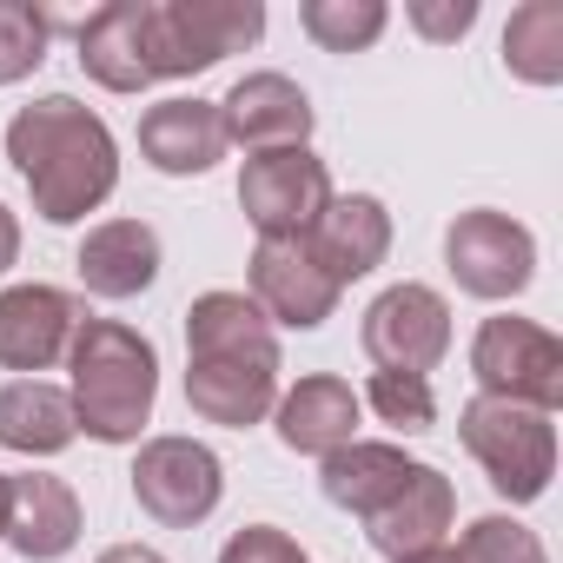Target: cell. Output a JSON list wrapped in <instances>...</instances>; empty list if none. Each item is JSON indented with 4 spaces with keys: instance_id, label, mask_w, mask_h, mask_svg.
Returning a JSON list of instances; mask_svg holds the SVG:
<instances>
[{
    "instance_id": "cell-9",
    "label": "cell",
    "mask_w": 563,
    "mask_h": 563,
    "mask_svg": "<svg viewBox=\"0 0 563 563\" xmlns=\"http://www.w3.org/2000/svg\"><path fill=\"white\" fill-rule=\"evenodd\" d=\"M358 345H365V358L378 372H418V378H431L444 365V352H451V306H444V292L418 286V278L385 286L365 306Z\"/></svg>"
},
{
    "instance_id": "cell-4",
    "label": "cell",
    "mask_w": 563,
    "mask_h": 563,
    "mask_svg": "<svg viewBox=\"0 0 563 563\" xmlns=\"http://www.w3.org/2000/svg\"><path fill=\"white\" fill-rule=\"evenodd\" d=\"M258 34H265V8H258V0H146L153 80L206 74L225 54L258 47Z\"/></svg>"
},
{
    "instance_id": "cell-32",
    "label": "cell",
    "mask_w": 563,
    "mask_h": 563,
    "mask_svg": "<svg viewBox=\"0 0 563 563\" xmlns=\"http://www.w3.org/2000/svg\"><path fill=\"white\" fill-rule=\"evenodd\" d=\"M93 563H166L153 543H113V550H100Z\"/></svg>"
},
{
    "instance_id": "cell-22",
    "label": "cell",
    "mask_w": 563,
    "mask_h": 563,
    "mask_svg": "<svg viewBox=\"0 0 563 563\" xmlns=\"http://www.w3.org/2000/svg\"><path fill=\"white\" fill-rule=\"evenodd\" d=\"M186 358H278V332L245 292H199L186 306Z\"/></svg>"
},
{
    "instance_id": "cell-28",
    "label": "cell",
    "mask_w": 563,
    "mask_h": 563,
    "mask_svg": "<svg viewBox=\"0 0 563 563\" xmlns=\"http://www.w3.org/2000/svg\"><path fill=\"white\" fill-rule=\"evenodd\" d=\"M457 563H550V550H543V537L530 530V523H517V517H504V510H490V517H477L464 537H457V550H451Z\"/></svg>"
},
{
    "instance_id": "cell-2",
    "label": "cell",
    "mask_w": 563,
    "mask_h": 563,
    "mask_svg": "<svg viewBox=\"0 0 563 563\" xmlns=\"http://www.w3.org/2000/svg\"><path fill=\"white\" fill-rule=\"evenodd\" d=\"M67 398H74V424L93 444H140V431L153 424L159 405V352L146 332L120 325V319H80L74 345H67Z\"/></svg>"
},
{
    "instance_id": "cell-10",
    "label": "cell",
    "mask_w": 563,
    "mask_h": 563,
    "mask_svg": "<svg viewBox=\"0 0 563 563\" xmlns=\"http://www.w3.org/2000/svg\"><path fill=\"white\" fill-rule=\"evenodd\" d=\"M245 278H252V306L265 312V325L278 332H319L332 312H339V278L312 258V245L306 239H258L252 245V265H245Z\"/></svg>"
},
{
    "instance_id": "cell-13",
    "label": "cell",
    "mask_w": 563,
    "mask_h": 563,
    "mask_svg": "<svg viewBox=\"0 0 563 563\" xmlns=\"http://www.w3.org/2000/svg\"><path fill=\"white\" fill-rule=\"evenodd\" d=\"M451 523H457V490H451V477H444L438 464H411V477L365 517V537H372L378 556L398 563V556L444 550Z\"/></svg>"
},
{
    "instance_id": "cell-21",
    "label": "cell",
    "mask_w": 563,
    "mask_h": 563,
    "mask_svg": "<svg viewBox=\"0 0 563 563\" xmlns=\"http://www.w3.org/2000/svg\"><path fill=\"white\" fill-rule=\"evenodd\" d=\"M80 438L74 424V398L47 378H14L0 385V451H21V457H60Z\"/></svg>"
},
{
    "instance_id": "cell-7",
    "label": "cell",
    "mask_w": 563,
    "mask_h": 563,
    "mask_svg": "<svg viewBox=\"0 0 563 563\" xmlns=\"http://www.w3.org/2000/svg\"><path fill=\"white\" fill-rule=\"evenodd\" d=\"M239 206L258 239H306L319 212L332 206V173L312 146H278V153H245L239 173Z\"/></svg>"
},
{
    "instance_id": "cell-17",
    "label": "cell",
    "mask_w": 563,
    "mask_h": 563,
    "mask_svg": "<svg viewBox=\"0 0 563 563\" xmlns=\"http://www.w3.org/2000/svg\"><path fill=\"white\" fill-rule=\"evenodd\" d=\"M27 563H60L74 543H80V497L67 477H47V471H21L8 477V523H0Z\"/></svg>"
},
{
    "instance_id": "cell-30",
    "label": "cell",
    "mask_w": 563,
    "mask_h": 563,
    "mask_svg": "<svg viewBox=\"0 0 563 563\" xmlns=\"http://www.w3.org/2000/svg\"><path fill=\"white\" fill-rule=\"evenodd\" d=\"M405 21L424 34V41H464L471 27H477V0H411L405 8Z\"/></svg>"
},
{
    "instance_id": "cell-33",
    "label": "cell",
    "mask_w": 563,
    "mask_h": 563,
    "mask_svg": "<svg viewBox=\"0 0 563 563\" xmlns=\"http://www.w3.org/2000/svg\"><path fill=\"white\" fill-rule=\"evenodd\" d=\"M398 563H457L451 550H424V556H398Z\"/></svg>"
},
{
    "instance_id": "cell-19",
    "label": "cell",
    "mask_w": 563,
    "mask_h": 563,
    "mask_svg": "<svg viewBox=\"0 0 563 563\" xmlns=\"http://www.w3.org/2000/svg\"><path fill=\"white\" fill-rule=\"evenodd\" d=\"M74 272L93 299H140L159 278V232L146 219H100L80 239Z\"/></svg>"
},
{
    "instance_id": "cell-34",
    "label": "cell",
    "mask_w": 563,
    "mask_h": 563,
    "mask_svg": "<svg viewBox=\"0 0 563 563\" xmlns=\"http://www.w3.org/2000/svg\"><path fill=\"white\" fill-rule=\"evenodd\" d=\"M0 523H8V471H0Z\"/></svg>"
},
{
    "instance_id": "cell-6",
    "label": "cell",
    "mask_w": 563,
    "mask_h": 563,
    "mask_svg": "<svg viewBox=\"0 0 563 563\" xmlns=\"http://www.w3.org/2000/svg\"><path fill=\"white\" fill-rule=\"evenodd\" d=\"M444 265L457 278V292H471L484 306H504V299H517L537 278V239L510 212L471 206V212H457L444 225Z\"/></svg>"
},
{
    "instance_id": "cell-5",
    "label": "cell",
    "mask_w": 563,
    "mask_h": 563,
    "mask_svg": "<svg viewBox=\"0 0 563 563\" xmlns=\"http://www.w3.org/2000/svg\"><path fill=\"white\" fill-rule=\"evenodd\" d=\"M471 378L484 398H510V405H530V411H550L563 405V339L543 332L537 319H484L477 339H471Z\"/></svg>"
},
{
    "instance_id": "cell-29",
    "label": "cell",
    "mask_w": 563,
    "mask_h": 563,
    "mask_svg": "<svg viewBox=\"0 0 563 563\" xmlns=\"http://www.w3.org/2000/svg\"><path fill=\"white\" fill-rule=\"evenodd\" d=\"M219 563H306V550H299L292 530H278V523H245V530L225 537Z\"/></svg>"
},
{
    "instance_id": "cell-11",
    "label": "cell",
    "mask_w": 563,
    "mask_h": 563,
    "mask_svg": "<svg viewBox=\"0 0 563 563\" xmlns=\"http://www.w3.org/2000/svg\"><path fill=\"white\" fill-rule=\"evenodd\" d=\"M219 120H225V146H245V153H278V146H306L319 113L306 100V87L292 74H245L232 80V93L219 100Z\"/></svg>"
},
{
    "instance_id": "cell-14",
    "label": "cell",
    "mask_w": 563,
    "mask_h": 563,
    "mask_svg": "<svg viewBox=\"0 0 563 563\" xmlns=\"http://www.w3.org/2000/svg\"><path fill=\"white\" fill-rule=\"evenodd\" d=\"M140 153L153 173L166 179H192V173H212L225 159V120H219V100H199V93H173L159 107L140 113Z\"/></svg>"
},
{
    "instance_id": "cell-8",
    "label": "cell",
    "mask_w": 563,
    "mask_h": 563,
    "mask_svg": "<svg viewBox=\"0 0 563 563\" xmlns=\"http://www.w3.org/2000/svg\"><path fill=\"white\" fill-rule=\"evenodd\" d=\"M133 497L153 523L166 530H192L219 510L225 497V464L212 444L199 438H146L133 457Z\"/></svg>"
},
{
    "instance_id": "cell-15",
    "label": "cell",
    "mask_w": 563,
    "mask_h": 563,
    "mask_svg": "<svg viewBox=\"0 0 563 563\" xmlns=\"http://www.w3.org/2000/svg\"><path fill=\"white\" fill-rule=\"evenodd\" d=\"M278 372L286 358H186V405L192 418L225 431L265 424L278 405Z\"/></svg>"
},
{
    "instance_id": "cell-18",
    "label": "cell",
    "mask_w": 563,
    "mask_h": 563,
    "mask_svg": "<svg viewBox=\"0 0 563 563\" xmlns=\"http://www.w3.org/2000/svg\"><path fill=\"white\" fill-rule=\"evenodd\" d=\"M312 258L339 278V286H352V278H372L391 252V212L385 199L372 192H332V206L319 212V225L306 232Z\"/></svg>"
},
{
    "instance_id": "cell-24",
    "label": "cell",
    "mask_w": 563,
    "mask_h": 563,
    "mask_svg": "<svg viewBox=\"0 0 563 563\" xmlns=\"http://www.w3.org/2000/svg\"><path fill=\"white\" fill-rule=\"evenodd\" d=\"M504 67L523 87H556L563 80V0H523L504 27Z\"/></svg>"
},
{
    "instance_id": "cell-20",
    "label": "cell",
    "mask_w": 563,
    "mask_h": 563,
    "mask_svg": "<svg viewBox=\"0 0 563 563\" xmlns=\"http://www.w3.org/2000/svg\"><path fill=\"white\" fill-rule=\"evenodd\" d=\"M80 67L107 93H146L153 87V47H146V0H107L80 27Z\"/></svg>"
},
{
    "instance_id": "cell-3",
    "label": "cell",
    "mask_w": 563,
    "mask_h": 563,
    "mask_svg": "<svg viewBox=\"0 0 563 563\" xmlns=\"http://www.w3.org/2000/svg\"><path fill=\"white\" fill-rule=\"evenodd\" d=\"M457 438L484 464L490 490L510 497V504H537L550 490V477H556V424H550V411H530V405L477 391L457 411Z\"/></svg>"
},
{
    "instance_id": "cell-27",
    "label": "cell",
    "mask_w": 563,
    "mask_h": 563,
    "mask_svg": "<svg viewBox=\"0 0 563 563\" xmlns=\"http://www.w3.org/2000/svg\"><path fill=\"white\" fill-rule=\"evenodd\" d=\"M358 405H372L378 424H391V431H405V438H418V431L438 424V391H431V378H418V372H372V385H365Z\"/></svg>"
},
{
    "instance_id": "cell-31",
    "label": "cell",
    "mask_w": 563,
    "mask_h": 563,
    "mask_svg": "<svg viewBox=\"0 0 563 563\" xmlns=\"http://www.w3.org/2000/svg\"><path fill=\"white\" fill-rule=\"evenodd\" d=\"M14 258H21V219H14L8 206H0V278L14 272Z\"/></svg>"
},
{
    "instance_id": "cell-1",
    "label": "cell",
    "mask_w": 563,
    "mask_h": 563,
    "mask_svg": "<svg viewBox=\"0 0 563 563\" xmlns=\"http://www.w3.org/2000/svg\"><path fill=\"white\" fill-rule=\"evenodd\" d=\"M8 159H14V173L47 225H80L120 186V140L74 93L27 100L8 120Z\"/></svg>"
},
{
    "instance_id": "cell-25",
    "label": "cell",
    "mask_w": 563,
    "mask_h": 563,
    "mask_svg": "<svg viewBox=\"0 0 563 563\" xmlns=\"http://www.w3.org/2000/svg\"><path fill=\"white\" fill-rule=\"evenodd\" d=\"M299 27H306L312 47H325V54H365V47H378V34L391 27V8H385V0H306V8H299Z\"/></svg>"
},
{
    "instance_id": "cell-16",
    "label": "cell",
    "mask_w": 563,
    "mask_h": 563,
    "mask_svg": "<svg viewBox=\"0 0 563 563\" xmlns=\"http://www.w3.org/2000/svg\"><path fill=\"white\" fill-rule=\"evenodd\" d=\"M358 411H365V405H358V391H352L345 378L312 372V378H299L292 391H278L272 431H278V444L299 451V457H332L339 444L358 438Z\"/></svg>"
},
{
    "instance_id": "cell-12",
    "label": "cell",
    "mask_w": 563,
    "mask_h": 563,
    "mask_svg": "<svg viewBox=\"0 0 563 563\" xmlns=\"http://www.w3.org/2000/svg\"><path fill=\"white\" fill-rule=\"evenodd\" d=\"M80 332V306L60 286H8L0 292V372H54Z\"/></svg>"
},
{
    "instance_id": "cell-26",
    "label": "cell",
    "mask_w": 563,
    "mask_h": 563,
    "mask_svg": "<svg viewBox=\"0 0 563 563\" xmlns=\"http://www.w3.org/2000/svg\"><path fill=\"white\" fill-rule=\"evenodd\" d=\"M54 41V21L34 0H0V87H21L27 74H41Z\"/></svg>"
},
{
    "instance_id": "cell-23",
    "label": "cell",
    "mask_w": 563,
    "mask_h": 563,
    "mask_svg": "<svg viewBox=\"0 0 563 563\" xmlns=\"http://www.w3.org/2000/svg\"><path fill=\"white\" fill-rule=\"evenodd\" d=\"M405 477H411V457L405 444H385V438H352L332 457H319V490L352 517H372Z\"/></svg>"
}]
</instances>
